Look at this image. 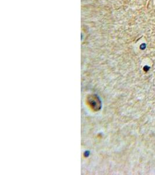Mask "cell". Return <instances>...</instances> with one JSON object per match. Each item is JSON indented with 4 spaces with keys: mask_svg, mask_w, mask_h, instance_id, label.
<instances>
[]
</instances>
